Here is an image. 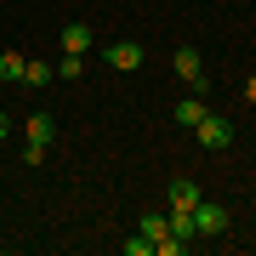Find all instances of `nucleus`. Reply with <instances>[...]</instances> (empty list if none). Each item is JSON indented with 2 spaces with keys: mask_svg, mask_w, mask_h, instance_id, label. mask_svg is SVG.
Returning a JSON list of instances; mask_svg holds the SVG:
<instances>
[{
  "mask_svg": "<svg viewBox=\"0 0 256 256\" xmlns=\"http://www.w3.org/2000/svg\"><path fill=\"white\" fill-rule=\"evenodd\" d=\"M171 234L188 245V239H194V210H171Z\"/></svg>",
  "mask_w": 256,
  "mask_h": 256,
  "instance_id": "nucleus-11",
  "label": "nucleus"
},
{
  "mask_svg": "<svg viewBox=\"0 0 256 256\" xmlns=\"http://www.w3.org/2000/svg\"><path fill=\"white\" fill-rule=\"evenodd\" d=\"M46 80H57V68L46 63V57H28V63H23V80H18V86H28V92H40Z\"/></svg>",
  "mask_w": 256,
  "mask_h": 256,
  "instance_id": "nucleus-7",
  "label": "nucleus"
},
{
  "mask_svg": "<svg viewBox=\"0 0 256 256\" xmlns=\"http://www.w3.org/2000/svg\"><path fill=\"white\" fill-rule=\"evenodd\" d=\"M194 205H200V188H194L188 176H176L171 182V210H194Z\"/></svg>",
  "mask_w": 256,
  "mask_h": 256,
  "instance_id": "nucleus-9",
  "label": "nucleus"
},
{
  "mask_svg": "<svg viewBox=\"0 0 256 256\" xmlns=\"http://www.w3.org/2000/svg\"><path fill=\"white\" fill-rule=\"evenodd\" d=\"M6 131H12V114H6V108H0V142H6Z\"/></svg>",
  "mask_w": 256,
  "mask_h": 256,
  "instance_id": "nucleus-15",
  "label": "nucleus"
},
{
  "mask_svg": "<svg viewBox=\"0 0 256 256\" xmlns=\"http://www.w3.org/2000/svg\"><path fill=\"white\" fill-rule=\"evenodd\" d=\"M205 108H210V102H205L200 92H194L188 102H176V126H182V131H194V126H200V120H205Z\"/></svg>",
  "mask_w": 256,
  "mask_h": 256,
  "instance_id": "nucleus-8",
  "label": "nucleus"
},
{
  "mask_svg": "<svg viewBox=\"0 0 256 256\" xmlns=\"http://www.w3.org/2000/svg\"><path fill=\"white\" fill-rule=\"evenodd\" d=\"M102 63H108L114 74H137L142 68V46L137 40H114V46H102Z\"/></svg>",
  "mask_w": 256,
  "mask_h": 256,
  "instance_id": "nucleus-3",
  "label": "nucleus"
},
{
  "mask_svg": "<svg viewBox=\"0 0 256 256\" xmlns=\"http://www.w3.org/2000/svg\"><path fill=\"white\" fill-rule=\"evenodd\" d=\"M245 102H250V108H256V80H245Z\"/></svg>",
  "mask_w": 256,
  "mask_h": 256,
  "instance_id": "nucleus-16",
  "label": "nucleus"
},
{
  "mask_svg": "<svg viewBox=\"0 0 256 256\" xmlns=\"http://www.w3.org/2000/svg\"><path fill=\"white\" fill-rule=\"evenodd\" d=\"M80 68H86V57H68V52H63V63H57V80H80Z\"/></svg>",
  "mask_w": 256,
  "mask_h": 256,
  "instance_id": "nucleus-12",
  "label": "nucleus"
},
{
  "mask_svg": "<svg viewBox=\"0 0 256 256\" xmlns=\"http://www.w3.org/2000/svg\"><path fill=\"white\" fill-rule=\"evenodd\" d=\"M23 52H0V80H23Z\"/></svg>",
  "mask_w": 256,
  "mask_h": 256,
  "instance_id": "nucleus-10",
  "label": "nucleus"
},
{
  "mask_svg": "<svg viewBox=\"0 0 256 256\" xmlns=\"http://www.w3.org/2000/svg\"><path fill=\"white\" fill-rule=\"evenodd\" d=\"M63 52L68 57H86V52H92V23H63Z\"/></svg>",
  "mask_w": 256,
  "mask_h": 256,
  "instance_id": "nucleus-6",
  "label": "nucleus"
},
{
  "mask_svg": "<svg viewBox=\"0 0 256 256\" xmlns=\"http://www.w3.org/2000/svg\"><path fill=\"white\" fill-rule=\"evenodd\" d=\"M216 234H228V205L200 194V205H194V239H216Z\"/></svg>",
  "mask_w": 256,
  "mask_h": 256,
  "instance_id": "nucleus-2",
  "label": "nucleus"
},
{
  "mask_svg": "<svg viewBox=\"0 0 256 256\" xmlns=\"http://www.w3.org/2000/svg\"><path fill=\"white\" fill-rule=\"evenodd\" d=\"M148 250H154V239H148V234H137V239H126V256H148Z\"/></svg>",
  "mask_w": 256,
  "mask_h": 256,
  "instance_id": "nucleus-14",
  "label": "nucleus"
},
{
  "mask_svg": "<svg viewBox=\"0 0 256 256\" xmlns=\"http://www.w3.org/2000/svg\"><path fill=\"white\" fill-rule=\"evenodd\" d=\"M194 137H200V148H228V142H234V126H228L222 114H210V108H205V120L194 126Z\"/></svg>",
  "mask_w": 256,
  "mask_h": 256,
  "instance_id": "nucleus-4",
  "label": "nucleus"
},
{
  "mask_svg": "<svg viewBox=\"0 0 256 256\" xmlns=\"http://www.w3.org/2000/svg\"><path fill=\"white\" fill-rule=\"evenodd\" d=\"M171 68H176V80H182L188 92H200V97H210V74H205V57L194 52V46H176V57H171Z\"/></svg>",
  "mask_w": 256,
  "mask_h": 256,
  "instance_id": "nucleus-1",
  "label": "nucleus"
},
{
  "mask_svg": "<svg viewBox=\"0 0 256 256\" xmlns=\"http://www.w3.org/2000/svg\"><path fill=\"white\" fill-rule=\"evenodd\" d=\"M142 234L148 239H165V234H171V216H142Z\"/></svg>",
  "mask_w": 256,
  "mask_h": 256,
  "instance_id": "nucleus-13",
  "label": "nucleus"
},
{
  "mask_svg": "<svg viewBox=\"0 0 256 256\" xmlns=\"http://www.w3.org/2000/svg\"><path fill=\"white\" fill-rule=\"evenodd\" d=\"M28 142H40V148H52V137H57V120L46 114V108H34V114H28Z\"/></svg>",
  "mask_w": 256,
  "mask_h": 256,
  "instance_id": "nucleus-5",
  "label": "nucleus"
}]
</instances>
